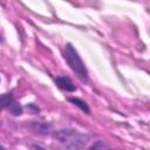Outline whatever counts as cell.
<instances>
[{"mask_svg":"<svg viewBox=\"0 0 150 150\" xmlns=\"http://www.w3.org/2000/svg\"><path fill=\"white\" fill-rule=\"evenodd\" d=\"M54 138L66 150H81L88 137L75 129H60L54 132Z\"/></svg>","mask_w":150,"mask_h":150,"instance_id":"cell-1","label":"cell"},{"mask_svg":"<svg viewBox=\"0 0 150 150\" xmlns=\"http://www.w3.org/2000/svg\"><path fill=\"white\" fill-rule=\"evenodd\" d=\"M63 57L67 61V63L70 67V69L77 75V77L80 80H82V81H87L88 80V70H87V67H86L84 62L82 61L81 56L79 55L77 50L75 49V47L71 43H67L64 46Z\"/></svg>","mask_w":150,"mask_h":150,"instance_id":"cell-2","label":"cell"},{"mask_svg":"<svg viewBox=\"0 0 150 150\" xmlns=\"http://www.w3.org/2000/svg\"><path fill=\"white\" fill-rule=\"evenodd\" d=\"M55 84H56L60 89H62V90H64V91H75V90H76L75 84H74V83L70 81V79L67 77V76H57V77L55 79Z\"/></svg>","mask_w":150,"mask_h":150,"instance_id":"cell-3","label":"cell"},{"mask_svg":"<svg viewBox=\"0 0 150 150\" xmlns=\"http://www.w3.org/2000/svg\"><path fill=\"white\" fill-rule=\"evenodd\" d=\"M30 128L35 132H39V134H49L52 129V124L47 122H42V121H33L30 123Z\"/></svg>","mask_w":150,"mask_h":150,"instance_id":"cell-4","label":"cell"},{"mask_svg":"<svg viewBox=\"0 0 150 150\" xmlns=\"http://www.w3.org/2000/svg\"><path fill=\"white\" fill-rule=\"evenodd\" d=\"M14 101L15 100H14V96H13L12 93H6V94L1 95L0 96V110L8 109Z\"/></svg>","mask_w":150,"mask_h":150,"instance_id":"cell-5","label":"cell"},{"mask_svg":"<svg viewBox=\"0 0 150 150\" xmlns=\"http://www.w3.org/2000/svg\"><path fill=\"white\" fill-rule=\"evenodd\" d=\"M68 101L71 102L74 105L79 107V108H80L82 111H84L86 114H89V112H90V108H89V105H88L83 100H81V98H79V97H69Z\"/></svg>","mask_w":150,"mask_h":150,"instance_id":"cell-6","label":"cell"},{"mask_svg":"<svg viewBox=\"0 0 150 150\" xmlns=\"http://www.w3.org/2000/svg\"><path fill=\"white\" fill-rule=\"evenodd\" d=\"M88 150H114L109 144H107L104 141H96L94 142Z\"/></svg>","mask_w":150,"mask_h":150,"instance_id":"cell-7","label":"cell"},{"mask_svg":"<svg viewBox=\"0 0 150 150\" xmlns=\"http://www.w3.org/2000/svg\"><path fill=\"white\" fill-rule=\"evenodd\" d=\"M7 110H9L13 115H15V116H19V115H21L22 114V108L20 107V104L19 103H16L15 101L11 104V107L7 109Z\"/></svg>","mask_w":150,"mask_h":150,"instance_id":"cell-8","label":"cell"},{"mask_svg":"<svg viewBox=\"0 0 150 150\" xmlns=\"http://www.w3.org/2000/svg\"><path fill=\"white\" fill-rule=\"evenodd\" d=\"M29 150H46L45 148H42V146H40V145H36V144H33V145H30V148H29Z\"/></svg>","mask_w":150,"mask_h":150,"instance_id":"cell-9","label":"cell"},{"mask_svg":"<svg viewBox=\"0 0 150 150\" xmlns=\"http://www.w3.org/2000/svg\"><path fill=\"white\" fill-rule=\"evenodd\" d=\"M0 150H6V149H5V148H4V146L0 144Z\"/></svg>","mask_w":150,"mask_h":150,"instance_id":"cell-10","label":"cell"},{"mask_svg":"<svg viewBox=\"0 0 150 150\" xmlns=\"http://www.w3.org/2000/svg\"><path fill=\"white\" fill-rule=\"evenodd\" d=\"M0 41H1V36H0Z\"/></svg>","mask_w":150,"mask_h":150,"instance_id":"cell-11","label":"cell"}]
</instances>
